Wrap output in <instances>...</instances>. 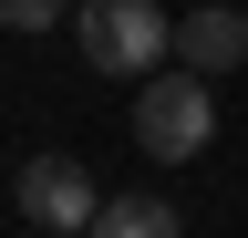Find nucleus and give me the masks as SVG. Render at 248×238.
<instances>
[{"instance_id":"20e7f679","label":"nucleus","mask_w":248,"mask_h":238,"mask_svg":"<svg viewBox=\"0 0 248 238\" xmlns=\"http://www.w3.org/2000/svg\"><path fill=\"white\" fill-rule=\"evenodd\" d=\"M166 52H176V73H197V83L238 73V63H248V11H238V0H217V11H186Z\"/></svg>"},{"instance_id":"39448f33","label":"nucleus","mask_w":248,"mask_h":238,"mask_svg":"<svg viewBox=\"0 0 248 238\" xmlns=\"http://www.w3.org/2000/svg\"><path fill=\"white\" fill-rule=\"evenodd\" d=\"M93 238H186V218H176L166 197L124 187V197H104V218H93Z\"/></svg>"},{"instance_id":"f257e3e1","label":"nucleus","mask_w":248,"mask_h":238,"mask_svg":"<svg viewBox=\"0 0 248 238\" xmlns=\"http://www.w3.org/2000/svg\"><path fill=\"white\" fill-rule=\"evenodd\" d=\"M73 32H83V63H93V73H114V83H155L176 21L155 11V0H73Z\"/></svg>"},{"instance_id":"423d86ee","label":"nucleus","mask_w":248,"mask_h":238,"mask_svg":"<svg viewBox=\"0 0 248 238\" xmlns=\"http://www.w3.org/2000/svg\"><path fill=\"white\" fill-rule=\"evenodd\" d=\"M0 21L11 32H52V21H73V0H0Z\"/></svg>"},{"instance_id":"f03ea898","label":"nucleus","mask_w":248,"mask_h":238,"mask_svg":"<svg viewBox=\"0 0 248 238\" xmlns=\"http://www.w3.org/2000/svg\"><path fill=\"white\" fill-rule=\"evenodd\" d=\"M207 135H217V104H207L197 73H155V83H135V145H145L155 166L207 156Z\"/></svg>"},{"instance_id":"7ed1b4c3","label":"nucleus","mask_w":248,"mask_h":238,"mask_svg":"<svg viewBox=\"0 0 248 238\" xmlns=\"http://www.w3.org/2000/svg\"><path fill=\"white\" fill-rule=\"evenodd\" d=\"M21 218H31V228H83V238H93V218H104L93 166H83V156H31V166H21Z\"/></svg>"}]
</instances>
